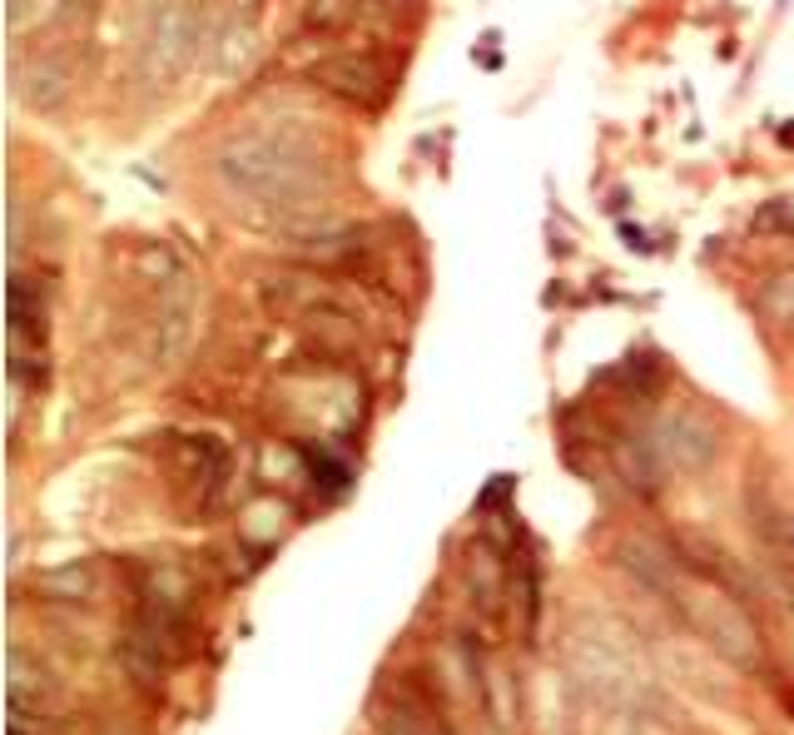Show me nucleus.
Masks as SVG:
<instances>
[{
  "instance_id": "2",
  "label": "nucleus",
  "mask_w": 794,
  "mask_h": 735,
  "mask_svg": "<svg viewBox=\"0 0 794 735\" xmlns=\"http://www.w3.org/2000/svg\"><path fill=\"white\" fill-rule=\"evenodd\" d=\"M308 472H313V487H318L323 497H343V492L353 487L348 462H343V457H328L323 447H318V452H308Z\"/></svg>"
},
{
  "instance_id": "1",
  "label": "nucleus",
  "mask_w": 794,
  "mask_h": 735,
  "mask_svg": "<svg viewBox=\"0 0 794 735\" xmlns=\"http://www.w3.org/2000/svg\"><path fill=\"white\" fill-rule=\"evenodd\" d=\"M318 80L333 90V95H343V100H353V105H363V110H378L383 100H388V70L373 60V55H338V60H328V65H318Z\"/></svg>"
}]
</instances>
